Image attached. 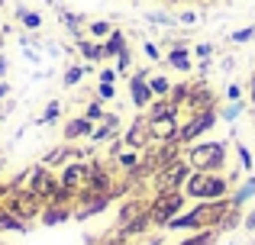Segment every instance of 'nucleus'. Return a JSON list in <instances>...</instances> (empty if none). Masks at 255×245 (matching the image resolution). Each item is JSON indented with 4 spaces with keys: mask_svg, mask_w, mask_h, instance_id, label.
<instances>
[{
    "mask_svg": "<svg viewBox=\"0 0 255 245\" xmlns=\"http://www.w3.org/2000/svg\"><path fill=\"white\" fill-rule=\"evenodd\" d=\"M239 223V210L230 203V197L223 200H197V207L187 210V213L174 216L168 223V229H233Z\"/></svg>",
    "mask_w": 255,
    "mask_h": 245,
    "instance_id": "nucleus-1",
    "label": "nucleus"
},
{
    "mask_svg": "<svg viewBox=\"0 0 255 245\" xmlns=\"http://www.w3.org/2000/svg\"><path fill=\"white\" fill-rule=\"evenodd\" d=\"M230 177H223L220 171H191V177L184 181V194L191 200H223L230 197Z\"/></svg>",
    "mask_w": 255,
    "mask_h": 245,
    "instance_id": "nucleus-2",
    "label": "nucleus"
},
{
    "mask_svg": "<svg viewBox=\"0 0 255 245\" xmlns=\"http://www.w3.org/2000/svg\"><path fill=\"white\" fill-rule=\"evenodd\" d=\"M226 152H230L226 139H217V142H191L184 149V158L194 171H220L226 164Z\"/></svg>",
    "mask_w": 255,
    "mask_h": 245,
    "instance_id": "nucleus-3",
    "label": "nucleus"
},
{
    "mask_svg": "<svg viewBox=\"0 0 255 245\" xmlns=\"http://www.w3.org/2000/svg\"><path fill=\"white\" fill-rule=\"evenodd\" d=\"M184 203H187V194L184 190H155V197L149 200V220L152 226H168L174 216L184 213Z\"/></svg>",
    "mask_w": 255,
    "mask_h": 245,
    "instance_id": "nucleus-4",
    "label": "nucleus"
},
{
    "mask_svg": "<svg viewBox=\"0 0 255 245\" xmlns=\"http://www.w3.org/2000/svg\"><path fill=\"white\" fill-rule=\"evenodd\" d=\"M0 203H3V207L10 210L13 216H19L23 223L39 220V213H42V207H45V203L39 200V197L32 194L29 187H10V190H6V197H3Z\"/></svg>",
    "mask_w": 255,
    "mask_h": 245,
    "instance_id": "nucleus-5",
    "label": "nucleus"
},
{
    "mask_svg": "<svg viewBox=\"0 0 255 245\" xmlns=\"http://www.w3.org/2000/svg\"><path fill=\"white\" fill-rule=\"evenodd\" d=\"M191 164H187V158L184 155H178V158H171V162H165V164H158V171L152 174V187L155 190H184V181L191 177Z\"/></svg>",
    "mask_w": 255,
    "mask_h": 245,
    "instance_id": "nucleus-6",
    "label": "nucleus"
},
{
    "mask_svg": "<svg viewBox=\"0 0 255 245\" xmlns=\"http://www.w3.org/2000/svg\"><path fill=\"white\" fill-rule=\"evenodd\" d=\"M220 120V110H197V113H187V120L181 123V132H178V142L181 145H191L197 142L204 132H210Z\"/></svg>",
    "mask_w": 255,
    "mask_h": 245,
    "instance_id": "nucleus-7",
    "label": "nucleus"
},
{
    "mask_svg": "<svg viewBox=\"0 0 255 245\" xmlns=\"http://www.w3.org/2000/svg\"><path fill=\"white\" fill-rule=\"evenodd\" d=\"M113 194H100V190H81L75 197V220H91L94 213H104L110 207Z\"/></svg>",
    "mask_w": 255,
    "mask_h": 245,
    "instance_id": "nucleus-8",
    "label": "nucleus"
},
{
    "mask_svg": "<svg viewBox=\"0 0 255 245\" xmlns=\"http://www.w3.org/2000/svg\"><path fill=\"white\" fill-rule=\"evenodd\" d=\"M87 177H91V162H84V158H71L68 164H62L58 181H62V187L81 194V190L87 187Z\"/></svg>",
    "mask_w": 255,
    "mask_h": 245,
    "instance_id": "nucleus-9",
    "label": "nucleus"
},
{
    "mask_svg": "<svg viewBox=\"0 0 255 245\" xmlns=\"http://www.w3.org/2000/svg\"><path fill=\"white\" fill-rule=\"evenodd\" d=\"M149 120V116H145ZM181 132V113H168V116H158V120H149V136L152 142H174Z\"/></svg>",
    "mask_w": 255,
    "mask_h": 245,
    "instance_id": "nucleus-10",
    "label": "nucleus"
},
{
    "mask_svg": "<svg viewBox=\"0 0 255 245\" xmlns=\"http://www.w3.org/2000/svg\"><path fill=\"white\" fill-rule=\"evenodd\" d=\"M197 110H217V97H213V90L207 87L204 81L191 84V90H187V100H184V107H181V113H197Z\"/></svg>",
    "mask_w": 255,
    "mask_h": 245,
    "instance_id": "nucleus-11",
    "label": "nucleus"
},
{
    "mask_svg": "<svg viewBox=\"0 0 255 245\" xmlns=\"http://www.w3.org/2000/svg\"><path fill=\"white\" fill-rule=\"evenodd\" d=\"M129 100H132V107L136 110H145L155 97H152V90H149V71H136V75L129 78Z\"/></svg>",
    "mask_w": 255,
    "mask_h": 245,
    "instance_id": "nucleus-12",
    "label": "nucleus"
},
{
    "mask_svg": "<svg viewBox=\"0 0 255 245\" xmlns=\"http://www.w3.org/2000/svg\"><path fill=\"white\" fill-rule=\"evenodd\" d=\"M123 142H126V149H136V152L149 149V145H152V136H149V120H145V116H136V120H132V126L123 132Z\"/></svg>",
    "mask_w": 255,
    "mask_h": 245,
    "instance_id": "nucleus-13",
    "label": "nucleus"
},
{
    "mask_svg": "<svg viewBox=\"0 0 255 245\" xmlns=\"http://www.w3.org/2000/svg\"><path fill=\"white\" fill-rule=\"evenodd\" d=\"M117 132H120V116H117V113H107L104 120L94 126V132H91V139H87V142L100 145V142H107V139H113Z\"/></svg>",
    "mask_w": 255,
    "mask_h": 245,
    "instance_id": "nucleus-14",
    "label": "nucleus"
},
{
    "mask_svg": "<svg viewBox=\"0 0 255 245\" xmlns=\"http://www.w3.org/2000/svg\"><path fill=\"white\" fill-rule=\"evenodd\" d=\"M75 216V207H62V203H45L42 213H39V223L42 226H58V223L71 220Z\"/></svg>",
    "mask_w": 255,
    "mask_h": 245,
    "instance_id": "nucleus-15",
    "label": "nucleus"
},
{
    "mask_svg": "<svg viewBox=\"0 0 255 245\" xmlns=\"http://www.w3.org/2000/svg\"><path fill=\"white\" fill-rule=\"evenodd\" d=\"M65 142H78V139H91V132H94V123L87 120V116H75V120H68L65 123Z\"/></svg>",
    "mask_w": 255,
    "mask_h": 245,
    "instance_id": "nucleus-16",
    "label": "nucleus"
},
{
    "mask_svg": "<svg viewBox=\"0 0 255 245\" xmlns=\"http://www.w3.org/2000/svg\"><path fill=\"white\" fill-rule=\"evenodd\" d=\"M145 207H149V203H145V200H139V197H129V200H126L123 207H120L117 226H126V223H132V220H136V216H142V213H145Z\"/></svg>",
    "mask_w": 255,
    "mask_h": 245,
    "instance_id": "nucleus-17",
    "label": "nucleus"
},
{
    "mask_svg": "<svg viewBox=\"0 0 255 245\" xmlns=\"http://www.w3.org/2000/svg\"><path fill=\"white\" fill-rule=\"evenodd\" d=\"M252 197H255V174H249V177H246V181L239 184L236 190H233V194H230V203H233V207L239 210L243 203H249Z\"/></svg>",
    "mask_w": 255,
    "mask_h": 245,
    "instance_id": "nucleus-18",
    "label": "nucleus"
},
{
    "mask_svg": "<svg viewBox=\"0 0 255 245\" xmlns=\"http://www.w3.org/2000/svg\"><path fill=\"white\" fill-rule=\"evenodd\" d=\"M75 49L78 52H81V55L87 58V62H91V65H97V62H104V45H97V42H91V39H78V42H75Z\"/></svg>",
    "mask_w": 255,
    "mask_h": 245,
    "instance_id": "nucleus-19",
    "label": "nucleus"
},
{
    "mask_svg": "<svg viewBox=\"0 0 255 245\" xmlns=\"http://www.w3.org/2000/svg\"><path fill=\"white\" fill-rule=\"evenodd\" d=\"M123 49H126V36L120 29H113L110 36H107V42H104V58H117Z\"/></svg>",
    "mask_w": 255,
    "mask_h": 245,
    "instance_id": "nucleus-20",
    "label": "nucleus"
},
{
    "mask_svg": "<svg viewBox=\"0 0 255 245\" xmlns=\"http://www.w3.org/2000/svg\"><path fill=\"white\" fill-rule=\"evenodd\" d=\"M91 71H94V65H71V68H65L62 84H65V87H75V84L81 81L84 75H91Z\"/></svg>",
    "mask_w": 255,
    "mask_h": 245,
    "instance_id": "nucleus-21",
    "label": "nucleus"
},
{
    "mask_svg": "<svg viewBox=\"0 0 255 245\" xmlns=\"http://www.w3.org/2000/svg\"><path fill=\"white\" fill-rule=\"evenodd\" d=\"M149 90H152V97H168L171 94V81L165 75H149Z\"/></svg>",
    "mask_w": 255,
    "mask_h": 245,
    "instance_id": "nucleus-22",
    "label": "nucleus"
},
{
    "mask_svg": "<svg viewBox=\"0 0 255 245\" xmlns=\"http://www.w3.org/2000/svg\"><path fill=\"white\" fill-rule=\"evenodd\" d=\"M217 233H220V229H200V233H194L191 239L174 242V245H213V242H217Z\"/></svg>",
    "mask_w": 255,
    "mask_h": 245,
    "instance_id": "nucleus-23",
    "label": "nucleus"
},
{
    "mask_svg": "<svg viewBox=\"0 0 255 245\" xmlns=\"http://www.w3.org/2000/svg\"><path fill=\"white\" fill-rule=\"evenodd\" d=\"M139 162H142V155H139L136 149H123V152H120V155H117V164H120V168L126 171V174H129V171L136 168Z\"/></svg>",
    "mask_w": 255,
    "mask_h": 245,
    "instance_id": "nucleus-24",
    "label": "nucleus"
},
{
    "mask_svg": "<svg viewBox=\"0 0 255 245\" xmlns=\"http://www.w3.org/2000/svg\"><path fill=\"white\" fill-rule=\"evenodd\" d=\"M58 116H62V103L52 100L49 107L42 110V116H36V126H52V123H58Z\"/></svg>",
    "mask_w": 255,
    "mask_h": 245,
    "instance_id": "nucleus-25",
    "label": "nucleus"
},
{
    "mask_svg": "<svg viewBox=\"0 0 255 245\" xmlns=\"http://www.w3.org/2000/svg\"><path fill=\"white\" fill-rule=\"evenodd\" d=\"M243 110H246V103H243V100H230L223 110H220V120H226V123H236L239 116H243Z\"/></svg>",
    "mask_w": 255,
    "mask_h": 245,
    "instance_id": "nucleus-26",
    "label": "nucleus"
},
{
    "mask_svg": "<svg viewBox=\"0 0 255 245\" xmlns=\"http://www.w3.org/2000/svg\"><path fill=\"white\" fill-rule=\"evenodd\" d=\"M84 116H87V120H91L94 126H97V123H100V120H104V116H107V110H104V100H97V97H94V100L87 103Z\"/></svg>",
    "mask_w": 255,
    "mask_h": 245,
    "instance_id": "nucleus-27",
    "label": "nucleus"
},
{
    "mask_svg": "<svg viewBox=\"0 0 255 245\" xmlns=\"http://www.w3.org/2000/svg\"><path fill=\"white\" fill-rule=\"evenodd\" d=\"M187 90H191V81L171 84V94H168V100H171V103H178V107H184V100H187Z\"/></svg>",
    "mask_w": 255,
    "mask_h": 245,
    "instance_id": "nucleus-28",
    "label": "nucleus"
},
{
    "mask_svg": "<svg viewBox=\"0 0 255 245\" xmlns=\"http://www.w3.org/2000/svg\"><path fill=\"white\" fill-rule=\"evenodd\" d=\"M236 152H239V171H246V174H252V164H255V158H252V152L246 149L243 142H236Z\"/></svg>",
    "mask_w": 255,
    "mask_h": 245,
    "instance_id": "nucleus-29",
    "label": "nucleus"
},
{
    "mask_svg": "<svg viewBox=\"0 0 255 245\" xmlns=\"http://www.w3.org/2000/svg\"><path fill=\"white\" fill-rule=\"evenodd\" d=\"M87 32H91L94 39H104V36H110V32H113V26L107 23V19H94V23H87Z\"/></svg>",
    "mask_w": 255,
    "mask_h": 245,
    "instance_id": "nucleus-30",
    "label": "nucleus"
},
{
    "mask_svg": "<svg viewBox=\"0 0 255 245\" xmlns=\"http://www.w3.org/2000/svg\"><path fill=\"white\" fill-rule=\"evenodd\" d=\"M252 39H255V26H243V29L230 32V42H233V45H243V42H252Z\"/></svg>",
    "mask_w": 255,
    "mask_h": 245,
    "instance_id": "nucleus-31",
    "label": "nucleus"
},
{
    "mask_svg": "<svg viewBox=\"0 0 255 245\" xmlns=\"http://www.w3.org/2000/svg\"><path fill=\"white\" fill-rule=\"evenodd\" d=\"M145 19H149V23H155V26H174V23H178V16H174V13H145Z\"/></svg>",
    "mask_w": 255,
    "mask_h": 245,
    "instance_id": "nucleus-32",
    "label": "nucleus"
},
{
    "mask_svg": "<svg viewBox=\"0 0 255 245\" xmlns=\"http://www.w3.org/2000/svg\"><path fill=\"white\" fill-rule=\"evenodd\" d=\"M19 19H23V26H29V29H39L42 26V16L32 10H19Z\"/></svg>",
    "mask_w": 255,
    "mask_h": 245,
    "instance_id": "nucleus-33",
    "label": "nucleus"
},
{
    "mask_svg": "<svg viewBox=\"0 0 255 245\" xmlns=\"http://www.w3.org/2000/svg\"><path fill=\"white\" fill-rule=\"evenodd\" d=\"M129 68H132V52H129V49H123V52L117 55V71H120V75H126Z\"/></svg>",
    "mask_w": 255,
    "mask_h": 245,
    "instance_id": "nucleus-34",
    "label": "nucleus"
},
{
    "mask_svg": "<svg viewBox=\"0 0 255 245\" xmlns=\"http://www.w3.org/2000/svg\"><path fill=\"white\" fill-rule=\"evenodd\" d=\"M117 97V84H97V100H113Z\"/></svg>",
    "mask_w": 255,
    "mask_h": 245,
    "instance_id": "nucleus-35",
    "label": "nucleus"
},
{
    "mask_svg": "<svg viewBox=\"0 0 255 245\" xmlns=\"http://www.w3.org/2000/svg\"><path fill=\"white\" fill-rule=\"evenodd\" d=\"M142 52H145V58H149V62H162V52H158V45L149 42V39L142 42Z\"/></svg>",
    "mask_w": 255,
    "mask_h": 245,
    "instance_id": "nucleus-36",
    "label": "nucleus"
},
{
    "mask_svg": "<svg viewBox=\"0 0 255 245\" xmlns=\"http://www.w3.org/2000/svg\"><path fill=\"white\" fill-rule=\"evenodd\" d=\"M117 75H120V71L117 68H100V81H104V84H117Z\"/></svg>",
    "mask_w": 255,
    "mask_h": 245,
    "instance_id": "nucleus-37",
    "label": "nucleus"
},
{
    "mask_svg": "<svg viewBox=\"0 0 255 245\" xmlns=\"http://www.w3.org/2000/svg\"><path fill=\"white\" fill-rule=\"evenodd\" d=\"M194 55H197L200 62H204V58H210V55H213V45H210V42H204V45H194Z\"/></svg>",
    "mask_w": 255,
    "mask_h": 245,
    "instance_id": "nucleus-38",
    "label": "nucleus"
},
{
    "mask_svg": "<svg viewBox=\"0 0 255 245\" xmlns=\"http://www.w3.org/2000/svg\"><path fill=\"white\" fill-rule=\"evenodd\" d=\"M178 23H181V26H194V23H197V13H191V10L178 13Z\"/></svg>",
    "mask_w": 255,
    "mask_h": 245,
    "instance_id": "nucleus-39",
    "label": "nucleus"
},
{
    "mask_svg": "<svg viewBox=\"0 0 255 245\" xmlns=\"http://www.w3.org/2000/svg\"><path fill=\"white\" fill-rule=\"evenodd\" d=\"M226 97H230V100H243V84H230V87H226Z\"/></svg>",
    "mask_w": 255,
    "mask_h": 245,
    "instance_id": "nucleus-40",
    "label": "nucleus"
},
{
    "mask_svg": "<svg viewBox=\"0 0 255 245\" xmlns=\"http://www.w3.org/2000/svg\"><path fill=\"white\" fill-rule=\"evenodd\" d=\"M243 223H246L249 229H255V210H252V213H246V216H243Z\"/></svg>",
    "mask_w": 255,
    "mask_h": 245,
    "instance_id": "nucleus-41",
    "label": "nucleus"
},
{
    "mask_svg": "<svg viewBox=\"0 0 255 245\" xmlns=\"http://www.w3.org/2000/svg\"><path fill=\"white\" fill-rule=\"evenodd\" d=\"M6 68H10V62H6V58H3V55H0V78H3V75H6Z\"/></svg>",
    "mask_w": 255,
    "mask_h": 245,
    "instance_id": "nucleus-42",
    "label": "nucleus"
},
{
    "mask_svg": "<svg viewBox=\"0 0 255 245\" xmlns=\"http://www.w3.org/2000/svg\"><path fill=\"white\" fill-rule=\"evenodd\" d=\"M6 94H10V84H3V81H0V100H3Z\"/></svg>",
    "mask_w": 255,
    "mask_h": 245,
    "instance_id": "nucleus-43",
    "label": "nucleus"
},
{
    "mask_svg": "<svg viewBox=\"0 0 255 245\" xmlns=\"http://www.w3.org/2000/svg\"><path fill=\"white\" fill-rule=\"evenodd\" d=\"M249 90H252V107H255V75H252V81H249Z\"/></svg>",
    "mask_w": 255,
    "mask_h": 245,
    "instance_id": "nucleus-44",
    "label": "nucleus"
},
{
    "mask_svg": "<svg viewBox=\"0 0 255 245\" xmlns=\"http://www.w3.org/2000/svg\"><path fill=\"white\" fill-rule=\"evenodd\" d=\"M252 126H255V107H252Z\"/></svg>",
    "mask_w": 255,
    "mask_h": 245,
    "instance_id": "nucleus-45",
    "label": "nucleus"
},
{
    "mask_svg": "<svg viewBox=\"0 0 255 245\" xmlns=\"http://www.w3.org/2000/svg\"><path fill=\"white\" fill-rule=\"evenodd\" d=\"M0 49H3V39H0Z\"/></svg>",
    "mask_w": 255,
    "mask_h": 245,
    "instance_id": "nucleus-46",
    "label": "nucleus"
},
{
    "mask_svg": "<svg viewBox=\"0 0 255 245\" xmlns=\"http://www.w3.org/2000/svg\"><path fill=\"white\" fill-rule=\"evenodd\" d=\"M178 3H181V0H178Z\"/></svg>",
    "mask_w": 255,
    "mask_h": 245,
    "instance_id": "nucleus-47",
    "label": "nucleus"
}]
</instances>
